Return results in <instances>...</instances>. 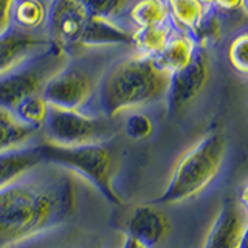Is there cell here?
<instances>
[{"label":"cell","instance_id":"6da1fadb","mask_svg":"<svg viewBox=\"0 0 248 248\" xmlns=\"http://www.w3.org/2000/svg\"><path fill=\"white\" fill-rule=\"evenodd\" d=\"M76 209V180L59 166L42 163L0 189V248L65 223Z\"/></svg>","mask_w":248,"mask_h":248},{"label":"cell","instance_id":"7a4b0ae2","mask_svg":"<svg viewBox=\"0 0 248 248\" xmlns=\"http://www.w3.org/2000/svg\"><path fill=\"white\" fill-rule=\"evenodd\" d=\"M169 75L152 58L135 53L104 70L96 87V103L103 116L113 118L165 99Z\"/></svg>","mask_w":248,"mask_h":248},{"label":"cell","instance_id":"3957f363","mask_svg":"<svg viewBox=\"0 0 248 248\" xmlns=\"http://www.w3.org/2000/svg\"><path fill=\"white\" fill-rule=\"evenodd\" d=\"M225 152L227 138L220 130H213L197 140L178 157L166 188L154 200V203H180L200 194L219 174Z\"/></svg>","mask_w":248,"mask_h":248},{"label":"cell","instance_id":"277c9868","mask_svg":"<svg viewBox=\"0 0 248 248\" xmlns=\"http://www.w3.org/2000/svg\"><path fill=\"white\" fill-rule=\"evenodd\" d=\"M42 158L48 165L76 172L95 186L113 205H121V197L115 191V154L107 143H90L79 146H61L54 143L37 144Z\"/></svg>","mask_w":248,"mask_h":248},{"label":"cell","instance_id":"5b68a950","mask_svg":"<svg viewBox=\"0 0 248 248\" xmlns=\"http://www.w3.org/2000/svg\"><path fill=\"white\" fill-rule=\"evenodd\" d=\"M70 54L50 44L45 50L27 59L23 64L0 76V107L8 110L23 98L42 93L45 84L67 64Z\"/></svg>","mask_w":248,"mask_h":248},{"label":"cell","instance_id":"8992f818","mask_svg":"<svg viewBox=\"0 0 248 248\" xmlns=\"http://www.w3.org/2000/svg\"><path fill=\"white\" fill-rule=\"evenodd\" d=\"M104 70L87 59H68L67 64L45 84L42 96L50 107L82 110L96 92Z\"/></svg>","mask_w":248,"mask_h":248},{"label":"cell","instance_id":"52a82bcc","mask_svg":"<svg viewBox=\"0 0 248 248\" xmlns=\"http://www.w3.org/2000/svg\"><path fill=\"white\" fill-rule=\"evenodd\" d=\"M108 127L110 126L104 116L58 107L48 108V116L44 124L48 143L61 146L106 143L110 137Z\"/></svg>","mask_w":248,"mask_h":248},{"label":"cell","instance_id":"ba28073f","mask_svg":"<svg viewBox=\"0 0 248 248\" xmlns=\"http://www.w3.org/2000/svg\"><path fill=\"white\" fill-rule=\"evenodd\" d=\"M92 14L79 0H51L46 6V36L50 42L70 54L81 48Z\"/></svg>","mask_w":248,"mask_h":248},{"label":"cell","instance_id":"9c48e42d","mask_svg":"<svg viewBox=\"0 0 248 248\" xmlns=\"http://www.w3.org/2000/svg\"><path fill=\"white\" fill-rule=\"evenodd\" d=\"M209 76V65L206 54L197 50L196 56L185 68L169 75V84L166 92V106L170 115L178 113L191 104L203 90Z\"/></svg>","mask_w":248,"mask_h":248},{"label":"cell","instance_id":"30bf717a","mask_svg":"<svg viewBox=\"0 0 248 248\" xmlns=\"http://www.w3.org/2000/svg\"><path fill=\"white\" fill-rule=\"evenodd\" d=\"M247 209L228 199L217 211L202 248H247Z\"/></svg>","mask_w":248,"mask_h":248},{"label":"cell","instance_id":"8fae6325","mask_svg":"<svg viewBox=\"0 0 248 248\" xmlns=\"http://www.w3.org/2000/svg\"><path fill=\"white\" fill-rule=\"evenodd\" d=\"M50 44L48 36L11 27L0 36V76L10 73L31 56L50 46Z\"/></svg>","mask_w":248,"mask_h":248},{"label":"cell","instance_id":"7c38bea8","mask_svg":"<svg viewBox=\"0 0 248 248\" xmlns=\"http://www.w3.org/2000/svg\"><path fill=\"white\" fill-rule=\"evenodd\" d=\"M169 231L165 213L155 205H140L126 222V236L135 239L146 248L158 245Z\"/></svg>","mask_w":248,"mask_h":248},{"label":"cell","instance_id":"4fadbf2b","mask_svg":"<svg viewBox=\"0 0 248 248\" xmlns=\"http://www.w3.org/2000/svg\"><path fill=\"white\" fill-rule=\"evenodd\" d=\"M44 161L39 147L23 146L17 149L0 152V189L19 180L20 177L28 174L30 170L41 166Z\"/></svg>","mask_w":248,"mask_h":248},{"label":"cell","instance_id":"5bb4252c","mask_svg":"<svg viewBox=\"0 0 248 248\" xmlns=\"http://www.w3.org/2000/svg\"><path fill=\"white\" fill-rule=\"evenodd\" d=\"M197 50V41L191 34L175 33L165 48L154 58V62L165 73L172 75L188 65L196 56Z\"/></svg>","mask_w":248,"mask_h":248},{"label":"cell","instance_id":"9a60e30c","mask_svg":"<svg viewBox=\"0 0 248 248\" xmlns=\"http://www.w3.org/2000/svg\"><path fill=\"white\" fill-rule=\"evenodd\" d=\"M177 33L174 28V22L169 20L163 25L147 27V28H135L132 33V44L137 46L140 54L147 58H155L165 48L169 39Z\"/></svg>","mask_w":248,"mask_h":248},{"label":"cell","instance_id":"2e32d148","mask_svg":"<svg viewBox=\"0 0 248 248\" xmlns=\"http://www.w3.org/2000/svg\"><path fill=\"white\" fill-rule=\"evenodd\" d=\"M127 14L135 28L157 27L172 20L168 0H134L127 8Z\"/></svg>","mask_w":248,"mask_h":248},{"label":"cell","instance_id":"e0dca14e","mask_svg":"<svg viewBox=\"0 0 248 248\" xmlns=\"http://www.w3.org/2000/svg\"><path fill=\"white\" fill-rule=\"evenodd\" d=\"M36 130L22 124L5 107H0V152L28 146Z\"/></svg>","mask_w":248,"mask_h":248},{"label":"cell","instance_id":"ac0fdd59","mask_svg":"<svg viewBox=\"0 0 248 248\" xmlns=\"http://www.w3.org/2000/svg\"><path fill=\"white\" fill-rule=\"evenodd\" d=\"M170 19L185 31L197 33L203 25L206 6L200 0H168Z\"/></svg>","mask_w":248,"mask_h":248},{"label":"cell","instance_id":"d6986e66","mask_svg":"<svg viewBox=\"0 0 248 248\" xmlns=\"http://www.w3.org/2000/svg\"><path fill=\"white\" fill-rule=\"evenodd\" d=\"M46 6L42 0H17L13 8V23L16 28L36 33L45 25Z\"/></svg>","mask_w":248,"mask_h":248},{"label":"cell","instance_id":"ffe728a7","mask_svg":"<svg viewBox=\"0 0 248 248\" xmlns=\"http://www.w3.org/2000/svg\"><path fill=\"white\" fill-rule=\"evenodd\" d=\"M50 106L46 104L42 93H36L23 98L11 108V113L17 118L22 124L31 127L33 130H39L44 127V124L48 116Z\"/></svg>","mask_w":248,"mask_h":248},{"label":"cell","instance_id":"44dd1931","mask_svg":"<svg viewBox=\"0 0 248 248\" xmlns=\"http://www.w3.org/2000/svg\"><path fill=\"white\" fill-rule=\"evenodd\" d=\"M95 17L116 20L127 10L132 0H79Z\"/></svg>","mask_w":248,"mask_h":248},{"label":"cell","instance_id":"7402d4cb","mask_svg":"<svg viewBox=\"0 0 248 248\" xmlns=\"http://www.w3.org/2000/svg\"><path fill=\"white\" fill-rule=\"evenodd\" d=\"M124 130H126V135L132 140H144L152 134L154 121L151 120V116L135 112L126 118Z\"/></svg>","mask_w":248,"mask_h":248},{"label":"cell","instance_id":"603a6c76","mask_svg":"<svg viewBox=\"0 0 248 248\" xmlns=\"http://www.w3.org/2000/svg\"><path fill=\"white\" fill-rule=\"evenodd\" d=\"M247 48H248V39L247 34L242 33L236 39H232L228 48V58L231 65L234 67L236 72L240 75H247L248 72V58H247Z\"/></svg>","mask_w":248,"mask_h":248},{"label":"cell","instance_id":"cb8c5ba5","mask_svg":"<svg viewBox=\"0 0 248 248\" xmlns=\"http://www.w3.org/2000/svg\"><path fill=\"white\" fill-rule=\"evenodd\" d=\"M16 0H0V36L13 27V8Z\"/></svg>","mask_w":248,"mask_h":248},{"label":"cell","instance_id":"d4e9b609","mask_svg":"<svg viewBox=\"0 0 248 248\" xmlns=\"http://www.w3.org/2000/svg\"><path fill=\"white\" fill-rule=\"evenodd\" d=\"M245 3L247 0H213L214 6L227 13H236L240 10H245Z\"/></svg>","mask_w":248,"mask_h":248},{"label":"cell","instance_id":"484cf974","mask_svg":"<svg viewBox=\"0 0 248 248\" xmlns=\"http://www.w3.org/2000/svg\"><path fill=\"white\" fill-rule=\"evenodd\" d=\"M121 248H146V247L141 245L140 242H137L135 239H132V237H129V236H124V240H123Z\"/></svg>","mask_w":248,"mask_h":248},{"label":"cell","instance_id":"4316f807","mask_svg":"<svg viewBox=\"0 0 248 248\" xmlns=\"http://www.w3.org/2000/svg\"><path fill=\"white\" fill-rule=\"evenodd\" d=\"M200 2H202V3H203V5H205L206 8L213 5V0H200Z\"/></svg>","mask_w":248,"mask_h":248},{"label":"cell","instance_id":"83f0119b","mask_svg":"<svg viewBox=\"0 0 248 248\" xmlns=\"http://www.w3.org/2000/svg\"><path fill=\"white\" fill-rule=\"evenodd\" d=\"M16 2H17V0H16Z\"/></svg>","mask_w":248,"mask_h":248}]
</instances>
